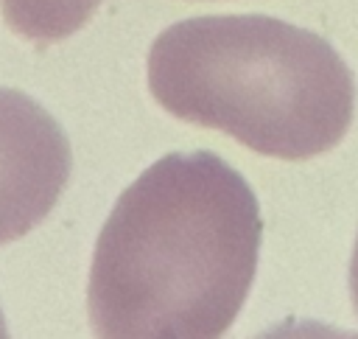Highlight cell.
Here are the masks:
<instances>
[{"label":"cell","instance_id":"5","mask_svg":"<svg viewBox=\"0 0 358 339\" xmlns=\"http://www.w3.org/2000/svg\"><path fill=\"white\" fill-rule=\"evenodd\" d=\"M350 294H352V308L358 314V238H355V249L350 261Z\"/></svg>","mask_w":358,"mask_h":339},{"label":"cell","instance_id":"2","mask_svg":"<svg viewBox=\"0 0 358 339\" xmlns=\"http://www.w3.org/2000/svg\"><path fill=\"white\" fill-rule=\"evenodd\" d=\"M148 90L173 118L277 160L336 148L355 112V81L336 48L266 14L173 22L151 42Z\"/></svg>","mask_w":358,"mask_h":339},{"label":"cell","instance_id":"1","mask_svg":"<svg viewBox=\"0 0 358 339\" xmlns=\"http://www.w3.org/2000/svg\"><path fill=\"white\" fill-rule=\"evenodd\" d=\"M263 219L213 151L165 154L115 202L90 266L87 311L106 339H215L241 314Z\"/></svg>","mask_w":358,"mask_h":339},{"label":"cell","instance_id":"3","mask_svg":"<svg viewBox=\"0 0 358 339\" xmlns=\"http://www.w3.org/2000/svg\"><path fill=\"white\" fill-rule=\"evenodd\" d=\"M70 140L20 90L0 87V247L31 233L70 179Z\"/></svg>","mask_w":358,"mask_h":339},{"label":"cell","instance_id":"4","mask_svg":"<svg viewBox=\"0 0 358 339\" xmlns=\"http://www.w3.org/2000/svg\"><path fill=\"white\" fill-rule=\"evenodd\" d=\"M101 3L103 0H0V11L14 34L36 45H50L84 28Z\"/></svg>","mask_w":358,"mask_h":339}]
</instances>
